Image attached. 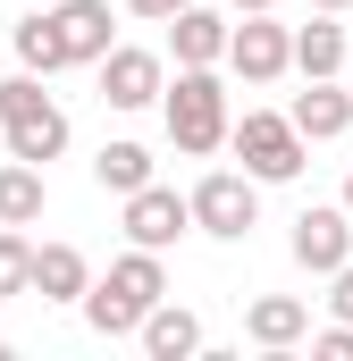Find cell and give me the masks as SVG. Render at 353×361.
<instances>
[{"instance_id": "obj_11", "label": "cell", "mask_w": 353, "mask_h": 361, "mask_svg": "<svg viewBox=\"0 0 353 361\" xmlns=\"http://www.w3.org/2000/svg\"><path fill=\"white\" fill-rule=\"evenodd\" d=\"M92 286V261L76 244H34V277H25V294H42V302H85Z\"/></svg>"}, {"instance_id": "obj_4", "label": "cell", "mask_w": 353, "mask_h": 361, "mask_svg": "<svg viewBox=\"0 0 353 361\" xmlns=\"http://www.w3.org/2000/svg\"><path fill=\"white\" fill-rule=\"evenodd\" d=\"M227 143H236V160H244L253 185L303 177V135H294V118H277V109H244V126L227 118Z\"/></svg>"}, {"instance_id": "obj_19", "label": "cell", "mask_w": 353, "mask_h": 361, "mask_svg": "<svg viewBox=\"0 0 353 361\" xmlns=\"http://www.w3.org/2000/svg\"><path fill=\"white\" fill-rule=\"evenodd\" d=\"M17 68H25V76H59V68H68V51H59V34H51L42 8L17 25Z\"/></svg>"}, {"instance_id": "obj_26", "label": "cell", "mask_w": 353, "mask_h": 361, "mask_svg": "<svg viewBox=\"0 0 353 361\" xmlns=\"http://www.w3.org/2000/svg\"><path fill=\"white\" fill-rule=\"evenodd\" d=\"M345 210H353V177H345Z\"/></svg>"}, {"instance_id": "obj_16", "label": "cell", "mask_w": 353, "mask_h": 361, "mask_svg": "<svg viewBox=\"0 0 353 361\" xmlns=\"http://www.w3.org/2000/svg\"><path fill=\"white\" fill-rule=\"evenodd\" d=\"M294 68H303V85H311V76H337V68H345V25H337L328 8H320V17H311L303 34H294Z\"/></svg>"}, {"instance_id": "obj_22", "label": "cell", "mask_w": 353, "mask_h": 361, "mask_svg": "<svg viewBox=\"0 0 353 361\" xmlns=\"http://www.w3.org/2000/svg\"><path fill=\"white\" fill-rule=\"evenodd\" d=\"M328 277H337V294H328V311H337V319H345V328H353V261H337V269H328Z\"/></svg>"}, {"instance_id": "obj_1", "label": "cell", "mask_w": 353, "mask_h": 361, "mask_svg": "<svg viewBox=\"0 0 353 361\" xmlns=\"http://www.w3.org/2000/svg\"><path fill=\"white\" fill-rule=\"evenodd\" d=\"M169 294V269H160V252H126V261H109V277H92L85 286V319L101 328V336H135V319L152 311Z\"/></svg>"}, {"instance_id": "obj_17", "label": "cell", "mask_w": 353, "mask_h": 361, "mask_svg": "<svg viewBox=\"0 0 353 361\" xmlns=\"http://www.w3.org/2000/svg\"><path fill=\"white\" fill-rule=\"evenodd\" d=\"M34 219H42V169L8 160L0 169V227H34Z\"/></svg>"}, {"instance_id": "obj_8", "label": "cell", "mask_w": 353, "mask_h": 361, "mask_svg": "<svg viewBox=\"0 0 353 361\" xmlns=\"http://www.w3.org/2000/svg\"><path fill=\"white\" fill-rule=\"evenodd\" d=\"M185 227H193L185 193H169V185H135V193H126V235H135L143 252H169Z\"/></svg>"}, {"instance_id": "obj_10", "label": "cell", "mask_w": 353, "mask_h": 361, "mask_svg": "<svg viewBox=\"0 0 353 361\" xmlns=\"http://www.w3.org/2000/svg\"><path fill=\"white\" fill-rule=\"evenodd\" d=\"M42 17H51V34H59L68 68H85V59L109 51V0H51Z\"/></svg>"}, {"instance_id": "obj_21", "label": "cell", "mask_w": 353, "mask_h": 361, "mask_svg": "<svg viewBox=\"0 0 353 361\" xmlns=\"http://www.w3.org/2000/svg\"><path fill=\"white\" fill-rule=\"evenodd\" d=\"M311 353H320V361H353V328H345V319H337V328H320V336H311Z\"/></svg>"}, {"instance_id": "obj_15", "label": "cell", "mask_w": 353, "mask_h": 361, "mask_svg": "<svg viewBox=\"0 0 353 361\" xmlns=\"http://www.w3.org/2000/svg\"><path fill=\"white\" fill-rule=\"evenodd\" d=\"M303 328H311V311H303L294 294H261V302L244 311V336H253V345H269V353H286Z\"/></svg>"}, {"instance_id": "obj_7", "label": "cell", "mask_w": 353, "mask_h": 361, "mask_svg": "<svg viewBox=\"0 0 353 361\" xmlns=\"http://www.w3.org/2000/svg\"><path fill=\"white\" fill-rule=\"evenodd\" d=\"M92 68H101V101H109V109H152L160 85H169L160 51H135V42H109Z\"/></svg>"}, {"instance_id": "obj_23", "label": "cell", "mask_w": 353, "mask_h": 361, "mask_svg": "<svg viewBox=\"0 0 353 361\" xmlns=\"http://www.w3.org/2000/svg\"><path fill=\"white\" fill-rule=\"evenodd\" d=\"M126 8H135V17H152V25H169L176 8H185V0H126Z\"/></svg>"}, {"instance_id": "obj_25", "label": "cell", "mask_w": 353, "mask_h": 361, "mask_svg": "<svg viewBox=\"0 0 353 361\" xmlns=\"http://www.w3.org/2000/svg\"><path fill=\"white\" fill-rule=\"evenodd\" d=\"M311 8H328V17H337V8H353V0H311Z\"/></svg>"}, {"instance_id": "obj_9", "label": "cell", "mask_w": 353, "mask_h": 361, "mask_svg": "<svg viewBox=\"0 0 353 361\" xmlns=\"http://www.w3.org/2000/svg\"><path fill=\"white\" fill-rule=\"evenodd\" d=\"M294 261L311 277H328L337 261H353V210L345 202H328V210H303L294 219Z\"/></svg>"}, {"instance_id": "obj_5", "label": "cell", "mask_w": 353, "mask_h": 361, "mask_svg": "<svg viewBox=\"0 0 353 361\" xmlns=\"http://www.w3.org/2000/svg\"><path fill=\"white\" fill-rule=\"evenodd\" d=\"M185 210H193V227H202V235L236 244V235H253V219H261V185L236 177V169H210V177L185 193Z\"/></svg>"}, {"instance_id": "obj_20", "label": "cell", "mask_w": 353, "mask_h": 361, "mask_svg": "<svg viewBox=\"0 0 353 361\" xmlns=\"http://www.w3.org/2000/svg\"><path fill=\"white\" fill-rule=\"evenodd\" d=\"M25 277H34V244L17 227H0V294H25Z\"/></svg>"}, {"instance_id": "obj_13", "label": "cell", "mask_w": 353, "mask_h": 361, "mask_svg": "<svg viewBox=\"0 0 353 361\" xmlns=\"http://www.w3.org/2000/svg\"><path fill=\"white\" fill-rule=\"evenodd\" d=\"M294 135L303 143H328V135H345L353 126V92H337V76H311V92H294Z\"/></svg>"}, {"instance_id": "obj_6", "label": "cell", "mask_w": 353, "mask_h": 361, "mask_svg": "<svg viewBox=\"0 0 353 361\" xmlns=\"http://www.w3.org/2000/svg\"><path fill=\"white\" fill-rule=\"evenodd\" d=\"M244 85H277L286 68H294V34L286 25H269V8H244V25H227V51H219Z\"/></svg>"}, {"instance_id": "obj_12", "label": "cell", "mask_w": 353, "mask_h": 361, "mask_svg": "<svg viewBox=\"0 0 353 361\" xmlns=\"http://www.w3.org/2000/svg\"><path fill=\"white\" fill-rule=\"evenodd\" d=\"M169 51H176V68H219V51H227V17L185 0V8L169 17Z\"/></svg>"}, {"instance_id": "obj_14", "label": "cell", "mask_w": 353, "mask_h": 361, "mask_svg": "<svg viewBox=\"0 0 353 361\" xmlns=\"http://www.w3.org/2000/svg\"><path fill=\"white\" fill-rule=\"evenodd\" d=\"M135 336H143V353H152V361H185V353H202V319H193V311H176L169 294H160V302L135 319Z\"/></svg>"}, {"instance_id": "obj_24", "label": "cell", "mask_w": 353, "mask_h": 361, "mask_svg": "<svg viewBox=\"0 0 353 361\" xmlns=\"http://www.w3.org/2000/svg\"><path fill=\"white\" fill-rule=\"evenodd\" d=\"M227 8H277V0H227Z\"/></svg>"}, {"instance_id": "obj_3", "label": "cell", "mask_w": 353, "mask_h": 361, "mask_svg": "<svg viewBox=\"0 0 353 361\" xmlns=\"http://www.w3.org/2000/svg\"><path fill=\"white\" fill-rule=\"evenodd\" d=\"M169 92V143L176 152H219L227 143V85L210 76V68H176V85H160Z\"/></svg>"}, {"instance_id": "obj_2", "label": "cell", "mask_w": 353, "mask_h": 361, "mask_svg": "<svg viewBox=\"0 0 353 361\" xmlns=\"http://www.w3.org/2000/svg\"><path fill=\"white\" fill-rule=\"evenodd\" d=\"M0 135H8V160H59L68 152V109L42 92V76H8L0 85Z\"/></svg>"}, {"instance_id": "obj_18", "label": "cell", "mask_w": 353, "mask_h": 361, "mask_svg": "<svg viewBox=\"0 0 353 361\" xmlns=\"http://www.w3.org/2000/svg\"><path fill=\"white\" fill-rule=\"evenodd\" d=\"M92 185H101V193L152 185V152H143V143H101V152H92Z\"/></svg>"}]
</instances>
